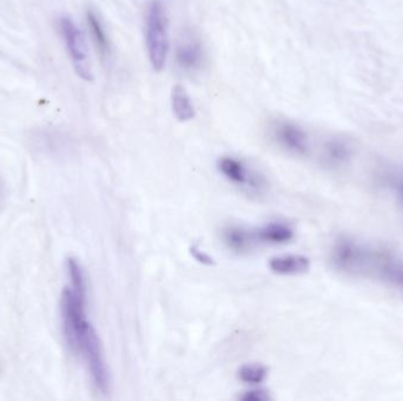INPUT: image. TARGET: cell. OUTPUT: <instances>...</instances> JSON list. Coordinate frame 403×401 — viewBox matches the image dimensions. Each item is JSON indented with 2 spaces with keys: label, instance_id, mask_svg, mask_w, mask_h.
Listing matches in <instances>:
<instances>
[{
  "label": "cell",
  "instance_id": "cell-1",
  "mask_svg": "<svg viewBox=\"0 0 403 401\" xmlns=\"http://www.w3.org/2000/svg\"><path fill=\"white\" fill-rule=\"evenodd\" d=\"M144 39L151 67L161 72L166 69L170 51L169 20L161 0H150L146 6Z\"/></svg>",
  "mask_w": 403,
  "mask_h": 401
},
{
  "label": "cell",
  "instance_id": "cell-2",
  "mask_svg": "<svg viewBox=\"0 0 403 401\" xmlns=\"http://www.w3.org/2000/svg\"><path fill=\"white\" fill-rule=\"evenodd\" d=\"M88 293H81L68 286L61 298V316L66 344L71 351L78 353L86 336L93 331L88 319Z\"/></svg>",
  "mask_w": 403,
  "mask_h": 401
},
{
  "label": "cell",
  "instance_id": "cell-3",
  "mask_svg": "<svg viewBox=\"0 0 403 401\" xmlns=\"http://www.w3.org/2000/svg\"><path fill=\"white\" fill-rule=\"evenodd\" d=\"M58 30L77 76L83 81H93V73L88 58V45L77 23L69 15H62L58 19Z\"/></svg>",
  "mask_w": 403,
  "mask_h": 401
},
{
  "label": "cell",
  "instance_id": "cell-4",
  "mask_svg": "<svg viewBox=\"0 0 403 401\" xmlns=\"http://www.w3.org/2000/svg\"><path fill=\"white\" fill-rule=\"evenodd\" d=\"M217 167L226 179L237 186L246 188L249 192L261 193L264 188L265 183L263 178L241 159L226 156L219 159Z\"/></svg>",
  "mask_w": 403,
  "mask_h": 401
},
{
  "label": "cell",
  "instance_id": "cell-5",
  "mask_svg": "<svg viewBox=\"0 0 403 401\" xmlns=\"http://www.w3.org/2000/svg\"><path fill=\"white\" fill-rule=\"evenodd\" d=\"M273 137L278 146L296 156H306L310 149L307 132L295 122H277L273 126Z\"/></svg>",
  "mask_w": 403,
  "mask_h": 401
},
{
  "label": "cell",
  "instance_id": "cell-6",
  "mask_svg": "<svg viewBox=\"0 0 403 401\" xmlns=\"http://www.w3.org/2000/svg\"><path fill=\"white\" fill-rule=\"evenodd\" d=\"M177 66L184 72H195L203 65L204 49L200 38L192 33H185L178 42L175 51Z\"/></svg>",
  "mask_w": 403,
  "mask_h": 401
},
{
  "label": "cell",
  "instance_id": "cell-7",
  "mask_svg": "<svg viewBox=\"0 0 403 401\" xmlns=\"http://www.w3.org/2000/svg\"><path fill=\"white\" fill-rule=\"evenodd\" d=\"M85 17H86L88 32L93 38V44L96 46L97 52L102 58V60H110L112 54L111 42L100 15L93 8H88Z\"/></svg>",
  "mask_w": 403,
  "mask_h": 401
},
{
  "label": "cell",
  "instance_id": "cell-8",
  "mask_svg": "<svg viewBox=\"0 0 403 401\" xmlns=\"http://www.w3.org/2000/svg\"><path fill=\"white\" fill-rule=\"evenodd\" d=\"M222 240L228 249L238 254L249 252L255 243H258L253 231L237 225L227 226L223 229Z\"/></svg>",
  "mask_w": 403,
  "mask_h": 401
},
{
  "label": "cell",
  "instance_id": "cell-9",
  "mask_svg": "<svg viewBox=\"0 0 403 401\" xmlns=\"http://www.w3.org/2000/svg\"><path fill=\"white\" fill-rule=\"evenodd\" d=\"M270 271L277 275H300L310 270V260L299 254L274 256L269 261Z\"/></svg>",
  "mask_w": 403,
  "mask_h": 401
},
{
  "label": "cell",
  "instance_id": "cell-10",
  "mask_svg": "<svg viewBox=\"0 0 403 401\" xmlns=\"http://www.w3.org/2000/svg\"><path fill=\"white\" fill-rule=\"evenodd\" d=\"M253 234L258 243L269 245L287 244L295 237L292 226L280 222H268L253 231Z\"/></svg>",
  "mask_w": 403,
  "mask_h": 401
},
{
  "label": "cell",
  "instance_id": "cell-11",
  "mask_svg": "<svg viewBox=\"0 0 403 401\" xmlns=\"http://www.w3.org/2000/svg\"><path fill=\"white\" fill-rule=\"evenodd\" d=\"M171 108L178 122H190L196 115V110L191 98L189 96L188 91L181 85H175L171 91Z\"/></svg>",
  "mask_w": 403,
  "mask_h": 401
},
{
  "label": "cell",
  "instance_id": "cell-12",
  "mask_svg": "<svg viewBox=\"0 0 403 401\" xmlns=\"http://www.w3.org/2000/svg\"><path fill=\"white\" fill-rule=\"evenodd\" d=\"M323 156L329 164H343L351 156V147L341 138H331L323 146Z\"/></svg>",
  "mask_w": 403,
  "mask_h": 401
},
{
  "label": "cell",
  "instance_id": "cell-13",
  "mask_svg": "<svg viewBox=\"0 0 403 401\" xmlns=\"http://www.w3.org/2000/svg\"><path fill=\"white\" fill-rule=\"evenodd\" d=\"M66 271L70 280V287L73 290L81 292V293H88V284H86V277L85 272L81 268V263L76 258L70 256L66 259Z\"/></svg>",
  "mask_w": 403,
  "mask_h": 401
},
{
  "label": "cell",
  "instance_id": "cell-14",
  "mask_svg": "<svg viewBox=\"0 0 403 401\" xmlns=\"http://www.w3.org/2000/svg\"><path fill=\"white\" fill-rule=\"evenodd\" d=\"M237 375L238 379L244 384L258 385L268 377V368L261 363H246L239 367Z\"/></svg>",
  "mask_w": 403,
  "mask_h": 401
},
{
  "label": "cell",
  "instance_id": "cell-15",
  "mask_svg": "<svg viewBox=\"0 0 403 401\" xmlns=\"http://www.w3.org/2000/svg\"><path fill=\"white\" fill-rule=\"evenodd\" d=\"M393 286L403 288V259L394 256L389 261L386 272H384V279Z\"/></svg>",
  "mask_w": 403,
  "mask_h": 401
},
{
  "label": "cell",
  "instance_id": "cell-16",
  "mask_svg": "<svg viewBox=\"0 0 403 401\" xmlns=\"http://www.w3.org/2000/svg\"><path fill=\"white\" fill-rule=\"evenodd\" d=\"M239 399L242 401H268L271 400V397L264 388H253L244 392Z\"/></svg>",
  "mask_w": 403,
  "mask_h": 401
},
{
  "label": "cell",
  "instance_id": "cell-17",
  "mask_svg": "<svg viewBox=\"0 0 403 401\" xmlns=\"http://www.w3.org/2000/svg\"><path fill=\"white\" fill-rule=\"evenodd\" d=\"M190 252H191V256L200 264L207 265V266H212V265L215 264V261H214L212 256L202 251L196 245L192 246L191 249H190Z\"/></svg>",
  "mask_w": 403,
  "mask_h": 401
}]
</instances>
